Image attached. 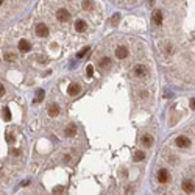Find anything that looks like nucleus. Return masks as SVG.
<instances>
[{"label":"nucleus","instance_id":"2","mask_svg":"<svg viewBox=\"0 0 195 195\" xmlns=\"http://www.w3.org/2000/svg\"><path fill=\"white\" fill-rule=\"evenodd\" d=\"M181 187H183V190H184L186 193H192V192L195 190V184L192 183L190 179H184L183 184H181Z\"/></svg>","mask_w":195,"mask_h":195},{"label":"nucleus","instance_id":"22","mask_svg":"<svg viewBox=\"0 0 195 195\" xmlns=\"http://www.w3.org/2000/svg\"><path fill=\"white\" fill-rule=\"evenodd\" d=\"M87 51H89V48H83V50L80 51V53H78V58H83V55H84V53H87Z\"/></svg>","mask_w":195,"mask_h":195},{"label":"nucleus","instance_id":"26","mask_svg":"<svg viewBox=\"0 0 195 195\" xmlns=\"http://www.w3.org/2000/svg\"><path fill=\"white\" fill-rule=\"evenodd\" d=\"M11 153H12V154H14V156H17V154H19L20 151H19V150H11Z\"/></svg>","mask_w":195,"mask_h":195},{"label":"nucleus","instance_id":"11","mask_svg":"<svg viewBox=\"0 0 195 195\" xmlns=\"http://www.w3.org/2000/svg\"><path fill=\"white\" fill-rule=\"evenodd\" d=\"M153 22L156 25H161L162 23V14H161V11H154L153 12Z\"/></svg>","mask_w":195,"mask_h":195},{"label":"nucleus","instance_id":"4","mask_svg":"<svg viewBox=\"0 0 195 195\" xmlns=\"http://www.w3.org/2000/svg\"><path fill=\"white\" fill-rule=\"evenodd\" d=\"M56 17L61 20V22H67L69 20V17H70V14H69V11L67 9H58V12H56Z\"/></svg>","mask_w":195,"mask_h":195},{"label":"nucleus","instance_id":"16","mask_svg":"<svg viewBox=\"0 0 195 195\" xmlns=\"http://www.w3.org/2000/svg\"><path fill=\"white\" fill-rule=\"evenodd\" d=\"M66 134H67V136H73V134H75V126H73V125H69V126H67Z\"/></svg>","mask_w":195,"mask_h":195},{"label":"nucleus","instance_id":"19","mask_svg":"<svg viewBox=\"0 0 195 195\" xmlns=\"http://www.w3.org/2000/svg\"><path fill=\"white\" fill-rule=\"evenodd\" d=\"M86 75H87V76H92V75H94V67H92V66H87V69H86Z\"/></svg>","mask_w":195,"mask_h":195},{"label":"nucleus","instance_id":"3","mask_svg":"<svg viewBox=\"0 0 195 195\" xmlns=\"http://www.w3.org/2000/svg\"><path fill=\"white\" fill-rule=\"evenodd\" d=\"M176 145H178L179 148H186V147L190 145V139L186 137V136H179V137L176 139Z\"/></svg>","mask_w":195,"mask_h":195},{"label":"nucleus","instance_id":"9","mask_svg":"<svg viewBox=\"0 0 195 195\" xmlns=\"http://www.w3.org/2000/svg\"><path fill=\"white\" fill-rule=\"evenodd\" d=\"M81 90V87H80V84H70L69 87H67V92L70 94V95H76L78 92Z\"/></svg>","mask_w":195,"mask_h":195},{"label":"nucleus","instance_id":"25","mask_svg":"<svg viewBox=\"0 0 195 195\" xmlns=\"http://www.w3.org/2000/svg\"><path fill=\"white\" fill-rule=\"evenodd\" d=\"M190 108H192V109H195V98H192V100H190Z\"/></svg>","mask_w":195,"mask_h":195},{"label":"nucleus","instance_id":"17","mask_svg":"<svg viewBox=\"0 0 195 195\" xmlns=\"http://www.w3.org/2000/svg\"><path fill=\"white\" fill-rule=\"evenodd\" d=\"M3 119H5V120H9V119H11V112H9L8 108L3 109Z\"/></svg>","mask_w":195,"mask_h":195},{"label":"nucleus","instance_id":"23","mask_svg":"<svg viewBox=\"0 0 195 195\" xmlns=\"http://www.w3.org/2000/svg\"><path fill=\"white\" fill-rule=\"evenodd\" d=\"M119 17H120L119 14H114V16H112V23H114V25L117 23V20H119Z\"/></svg>","mask_w":195,"mask_h":195},{"label":"nucleus","instance_id":"8","mask_svg":"<svg viewBox=\"0 0 195 195\" xmlns=\"http://www.w3.org/2000/svg\"><path fill=\"white\" fill-rule=\"evenodd\" d=\"M58 114H59V106H58V105H55V103H53V105L48 106V115H50V117H55V115H58Z\"/></svg>","mask_w":195,"mask_h":195},{"label":"nucleus","instance_id":"12","mask_svg":"<svg viewBox=\"0 0 195 195\" xmlns=\"http://www.w3.org/2000/svg\"><path fill=\"white\" fill-rule=\"evenodd\" d=\"M145 72H147V70H145L144 66H136V69H134V73H136L137 76H144Z\"/></svg>","mask_w":195,"mask_h":195},{"label":"nucleus","instance_id":"10","mask_svg":"<svg viewBox=\"0 0 195 195\" xmlns=\"http://www.w3.org/2000/svg\"><path fill=\"white\" fill-rule=\"evenodd\" d=\"M75 30H76V31H84V30H86V22L81 20V19H78V20L75 22Z\"/></svg>","mask_w":195,"mask_h":195},{"label":"nucleus","instance_id":"14","mask_svg":"<svg viewBox=\"0 0 195 195\" xmlns=\"http://www.w3.org/2000/svg\"><path fill=\"white\" fill-rule=\"evenodd\" d=\"M144 159H145V153H144V151H137V153L134 154V161L139 162V161H144Z\"/></svg>","mask_w":195,"mask_h":195},{"label":"nucleus","instance_id":"6","mask_svg":"<svg viewBox=\"0 0 195 195\" xmlns=\"http://www.w3.org/2000/svg\"><path fill=\"white\" fill-rule=\"evenodd\" d=\"M19 50L22 51V53H27V51L31 50V44L28 41H20L19 42Z\"/></svg>","mask_w":195,"mask_h":195},{"label":"nucleus","instance_id":"21","mask_svg":"<svg viewBox=\"0 0 195 195\" xmlns=\"http://www.w3.org/2000/svg\"><path fill=\"white\" fill-rule=\"evenodd\" d=\"M5 59H6V61H14V55H12V53L5 55Z\"/></svg>","mask_w":195,"mask_h":195},{"label":"nucleus","instance_id":"27","mask_svg":"<svg viewBox=\"0 0 195 195\" xmlns=\"http://www.w3.org/2000/svg\"><path fill=\"white\" fill-rule=\"evenodd\" d=\"M2 3H3V0H0V5H2Z\"/></svg>","mask_w":195,"mask_h":195},{"label":"nucleus","instance_id":"1","mask_svg":"<svg viewBox=\"0 0 195 195\" xmlns=\"http://www.w3.org/2000/svg\"><path fill=\"white\" fill-rule=\"evenodd\" d=\"M36 34L41 36V37H45V36L48 34L47 25H45V23H37V25H36Z\"/></svg>","mask_w":195,"mask_h":195},{"label":"nucleus","instance_id":"20","mask_svg":"<svg viewBox=\"0 0 195 195\" xmlns=\"http://www.w3.org/2000/svg\"><path fill=\"white\" fill-rule=\"evenodd\" d=\"M90 5H92V3H90V0H84V2H83L84 9H90Z\"/></svg>","mask_w":195,"mask_h":195},{"label":"nucleus","instance_id":"7","mask_svg":"<svg viewBox=\"0 0 195 195\" xmlns=\"http://www.w3.org/2000/svg\"><path fill=\"white\" fill-rule=\"evenodd\" d=\"M115 56L119 58V59L126 58V56H128V50H126L125 47H117V50H115Z\"/></svg>","mask_w":195,"mask_h":195},{"label":"nucleus","instance_id":"13","mask_svg":"<svg viewBox=\"0 0 195 195\" xmlns=\"http://www.w3.org/2000/svg\"><path fill=\"white\" fill-rule=\"evenodd\" d=\"M142 144H144V145H151V144H153V137L148 136V134L142 136Z\"/></svg>","mask_w":195,"mask_h":195},{"label":"nucleus","instance_id":"5","mask_svg":"<svg viewBox=\"0 0 195 195\" xmlns=\"http://www.w3.org/2000/svg\"><path fill=\"white\" fill-rule=\"evenodd\" d=\"M158 179H159V183H167V181L170 179V176H168V172L165 170V168H161V170L158 172Z\"/></svg>","mask_w":195,"mask_h":195},{"label":"nucleus","instance_id":"15","mask_svg":"<svg viewBox=\"0 0 195 195\" xmlns=\"http://www.w3.org/2000/svg\"><path fill=\"white\" fill-rule=\"evenodd\" d=\"M109 64H111V59L109 58H103L100 61V67H106V66H109Z\"/></svg>","mask_w":195,"mask_h":195},{"label":"nucleus","instance_id":"18","mask_svg":"<svg viewBox=\"0 0 195 195\" xmlns=\"http://www.w3.org/2000/svg\"><path fill=\"white\" fill-rule=\"evenodd\" d=\"M42 98H44V90H37V97H36L34 103H36V101H41Z\"/></svg>","mask_w":195,"mask_h":195},{"label":"nucleus","instance_id":"24","mask_svg":"<svg viewBox=\"0 0 195 195\" xmlns=\"http://www.w3.org/2000/svg\"><path fill=\"white\" fill-rule=\"evenodd\" d=\"M3 94H5V87L2 86V83H0V97H3Z\"/></svg>","mask_w":195,"mask_h":195}]
</instances>
